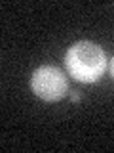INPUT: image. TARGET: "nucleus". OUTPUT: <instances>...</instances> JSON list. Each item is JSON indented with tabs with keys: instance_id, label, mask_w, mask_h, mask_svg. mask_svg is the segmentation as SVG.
<instances>
[{
	"instance_id": "nucleus-3",
	"label": "nucleus",
	"mask_w": 114,
	"mask_h": 153,
	"mask_svg": "<svg viewBox=\"0 0 114 153\" xmlns=\"http://www.w3.org/2000/svg\"><path fill=\"white\" fill-rule=\"evenodd\" d=\"M70 100H72V102H80V96L76 92H70Z\"/></svg>"
},
{
	"instance_id": "nucleus-1",
	"label": "nucleus",
	"mask_w": 114,
	"mask_h": 153,
	"mask_svg": "<svg viewBox=\"0 0 114 153\" xmlns=\"http://www.w3.org/2000/svg\"><path fill=\"white\" fill-rule=\"evenodd\" d=\"M65 65L69 75L78 82H95L107 69V56L95 42H74L65 54Z\"/></svg>"
},
{
	"instance_id": "nucleus-4",
	"label": "nucleus",
	"mask_w": 114,
	"mask_h": 153,
	"mask_svg": "<svg viewBox=\"0 0 114 153\" xmlns=\"http://www.w3.org/2000/svg\"><path fill=\"white\" fill-rule=\"evenodd\" d=\"M110 75L114 76V57H112V61H110Z\"/></svg>"
},
{
	"instance_id": "nucleus-2",
	"label": "nucleus",
	"mask_w": 114,
	"mask_h": 153,
	"mask_svg": "<svg viewBox=\"0 0 114 153\" xmlns=\"http://www.w3.org/2000/svg\"><path fill=\"white\" fill-rule=\"evenodd\" d=\"M31 88L44 102H59L66 94V76L55 65H42L32 71Z\"/></svg>"
}]
</instances>
